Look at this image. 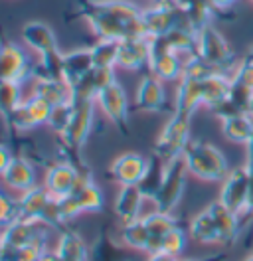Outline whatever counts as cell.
I'll return each mask as SVG.
<instances>
[{
	"label": "cell",
	"instance_id": "cell-1",
	"mask_svg": "<svg viewBox=\"0 0 253 261\" xmlns=\"http://www.w3.org/2000/svg\"><path fill=\"white\" fill-rule=\"evenodd\" d=\"M69 18H83L97 40L146 38L142 28V10L129 0H78Z\"/></svg>",
	"mask_w": 253,
	"mask_h": 261
},
{
	"label": "cell",
	"instance_id": "cell-2",
	"mask_svg": "<svg viewBox=\"0 0 253 261\" xmlns=\"http://www.w3.org/2000/svg\"><path fill=\"white\" fill-rule=\"evenodd\" d=\"M22 40L26 42L28 48L40 56V69L34 71V77L47 75V77L62 80L63 51L58 46V38L54 30L40 20H30L22 26Z\"/></svg>",
	"mask_w": 253,
	"mask_h": 261
},
{
	"label": "cell",
	"instance_id": "cell-3",
	"mask_svg": "<svg viewBox=\"0 0 253 261\" xmlns=\"http://www.w3.org/2000/svg\"><path fill=\"white\" fill-rule=\"evenodd\" d=\"M182 159L188 168V174L206 182H220L230 172L223 152L206 141H190Z\"/></svg>",
	"mask_w": 253,
	"mask_h": 261
},
{
	"label": "cell",
	"instance_id": "cell-4",
	"mask_svg": "<svg viewBox=\"0 0 253 261\" xmlns=\"http://www.w3.org/2000/svg\"><path fill=\"white\" fill-rule=\"evenodd\" d=\"M190 121L192 117L188 115L172 113L158 135L153 154H157L166 164L180 159L190 143Z\"/></svg>",
	"mask_w": 253,
	"mask_h": 261
},
{
	"label": "cell",
	"instance_id": "cell-5",
	"mask_svg": "<svg viewBox=\"0 0 253 261\" xmlns=\"http://www.w3.org/2000/svg\"><path fill=\"white\" fill-rule=\"evenodd\" d=\"M18 218L28 222H38L49 228L63 226L60 220L58 200H54L47 194L46 188H40V186H34L28 192H22V196L18 198Z\"/></svg>",
	"mask_w": 253,
	"mask_h": 261
},
{
	"label": "cell",
	"instance_id": "cell-6",
	"mask_svg": "<svg viewBox=\"0 0 253 261\" xmlns=\"http://www.w3.org/2000/svg\"><path fill=\"white\" fill-rule=\"evenodd\" d=\"M249 200H251V178H249V168L236 166L227 172V176L221 180L220 190V202L236 216L251 212L249 208Z\"/></svg>",
	"mask_w": 253,
	"mask_h": 261
},
{
	"label": "cell",
	"instance_id": "cell-7",
	"mask_svg": "<svg viewBox=\"0 0 253 261\" xmlns=\"http://www.w3.org/2000/svg\"><path fill=\"white\" fill-rule=\"evenodd\" d=\"M103 208H105V196L101 192V188L91 180V176L83 180L73 194H69L63 200H58L62 224L73 220L79 214L103 212Z\"/></svg>",
	"mask_w": 253,
	"mask_h": 261
},
{
	"label": "cell",
	"instance_id": "cell-8",
	"mask_svg": "<svg viewBox=\"0 0 253 261\" xmlns=\"http://www.w3.org/2000/svg\"><path fill=\"white\" fill-rule=\"evenodd\" d=\"M196 54L204 60L206 64L216 67L218 71L232 67L234 60H236L234 49L230 48L227 40L221 36V32L214 24H208V26L198 30V48H196Z\"/></svg>",
	"mask_w": 253,
	"mask_h": 261
},
{
	"label": "cell",
	"instance_id": "cell-9",
	"mask_svg": "<svg viewBox=\"0 0 253 261\" xmlns=\"http://www.w3.org/2000/svg\"><path fill=\"white\" fill-rule=\"evenodd\" d=\"M93 111L95 101L73 99V115H71V121H69L65 133L62 135V143L63 147L67 148V152L79 154L81 147L89 139V133L93 127Z\"/></svg>",
	"mask_w": 253,
	"mask_h": 261
},
{
	"label": "cell",
	"instance_id": "cell-10",
	"mask_svg": "<svg viewBox=\"0 0 253 261\" xmlns=\"http://www.w3.org/2000/svg\"><path fill=\"white\" fill-rule=\"evenodd\" d=\"M180 24H186V20L182 16V10L178 8L176 0L155 2V6L142 10V28L148 40L166 36Z\"/></svg>",
	"mask_w": 253,
	"mask_h": 261
},
{
	"label": "cell",
	"instance_id": "cell-11",
	"mask_svg": "<svg viewBox=\"0 0 253 261\" xmlns=\"http://www.w3.org/2000/svg\"><path fill=\"white\" fill-rule=\"evenodd\" d=\"M186 176H188V168H186L182 156L168 163L162 186L153 200L158 212L172 214L174 208L180 204V200L184 196V188H186Z\"/></svg>",
	"mask_w": 253,
	"mask_h": 261
},
{
	"label": "cell",
	"instance_id": "cell-12",
	"mask_svg": "<svg viewBox=\"0 0 253 261\" xmlns=\"http://www.w3.org/2000/svg\"><path fill=\"white\" fill-rule=\"evenodd\" d=\"M85 178H89V174L83 172L78 164L63 161V163L52 164L46 170L44 188L54 200H63L69 194H73Z\"/></svg>",
	"mask_w": 253,
	"mask_h": 261
},
{
	"label": "cell",
	"instance_id": "cell-13",
	"mask_svg": "<svg viewBox=\"0 0 253 261\" xmlns=\"http://www.w3.org/2000/svg\"><path fill=\"white\" fill-rule=\"evenodd\" d=\"M148 69L160 82H180L184 60L180 54L168 48L164 38H150V58H148Z\"/></svg>",
	"mask_w": 253,
	"mask_h": 261
},
{
	"label": "cell",
	"instance_id": "cell-14",
	"mask_svg": "<svg viewBox=\"0 0 253 261\" xmlns=\"http://www.w3.org/2000/svg\"><path fill=\"white\" fill-rule=\"evenodd\" d=\"M95 105L109 119L111 125L119 129L121 135H129V101L121 83L115 80L105 85L95 97Z\"/></svg>",
	"mask_w": 253,
	"mask_h": 261
},
{
	"label": "cell",
	"instance_id": "cell-15",
	"mask_svg": "<svg viewBox=\"0 0 253 261\" xmlns=\"http://www.w3.org/2000/svg\"><path fill=\"white\" fill-rule=\"evenodd\" d=\"M32 75L34 71L26 51L8 38L0 36V85L8 82L22 83Z\"/></svg>",
	"mask_w": 253,
	"mask_h": 261
},
{
	"label": "cell",
	"instance_id": "cell-16",
	"mask_svg": "<svg viewBox=\"0 0 253 261\" xmlns=\"http://www.w3.org/2000/svg\"><path fill=\"white\" fill-rule=\"evenodd\" d=\"M135 109L144 113H164L170 109L164 85L153 73H146L139 83L135 93Z\"/></svg>",
	"mask_w": 253,
	"mask_h": 261
},
{
	"label": "cell",
	"instance_id": "cell-17",
	"mask_svg": "<svg viewBox=\"0 0 253 261\" xmlns=\"http://www.w3.org/2000/svg\"><path fill=\"white\" fill-rule=\"evenodd\" d=\"M47 115H49V105L36 95H32L16 107V111L8 121V127L12 130L26 133V130H32L47 123Z\"/></svg>",
	"mask_w": 253,
	"mask_h": 261
},
{
	"label": "cell",
	"instance_id": "cell-18",
	"mask_svg": "<svg viewBox=\"0 0 253 261\" xmlns=\"http://www.w3.org/2000/svg\"><path fill=\"white\" fill-rule=\"evenodd\" d=\"M146 166H148V159H144L142 154L123 152L111 163L109 174L119 186H139Z\"/></svg>",
	"mask_w": 253,
	"mask_h": 261
},
{
	"label": "cell",
	"instance_id": "cell-19",
	"mask_svg": "<svg viewBox=\"0 0 253 261\" xmlns=\"http://www.w3.org/2000/svg\"><path fill=\"white\" fill-rule=\"evenodd\" d=\"M2 233V244L6 249H16L30 245L38 240H47V226L38 222H28L22 218H16L12 224L0 231Z\"/></svg>",
	"mask_w": 253,
	"mask_h": 261
},
{
	"label": "cell",
	"instance_id": "cell-20",
	"mask_svg": "<svg viewBox=\"0 0 253 261\" xmlns=\"http://www.w3.org/2000/svg\"><path fill=\"white\" fill-rule=\"evenodd\" d=\"M93 56H91V48H79L65 51L62 58V80L69 89L79 83L91 69H93Z\"/></svg>",
	"mask_w": 253,
	"mask_h": 261
},
{
	"label": "cell",
	"instance_id": "cell-21",
	"mask_svg": "<svg viewBox=\"0 0 253 261\" xmlns=\"http://www.w3.org/2000/svg\"><path fill=\"white\" fill-rule=\"evenodd\" d=\"M150 58V40L148 38H129L119 42V62L117 67H123L129 71L142 69L148 65Z\"/></svg>",
	"mask_w": 253,
	"mask_h": 261
},
{
	"label": "cell",
	"instance_id": "cell-22",
	"mask_svg": "<svg viewBox=\"0 0 253 261\" xmlns=\"http://www.w3.org/2000/svg\"><path fill=\"white\" fill-rule=\"evenodd\" d=\"M89 261H133V257L129 253V247L113 240L109 228L103 226L97 240L91 245Z\"/></svg>",
	"mask_w": 253,
	"mask_h": 261
},
{
	"label": "cell",
	"instance_id": "cell-23",
	"mask_svg": "<svg viewBox=\"0 0 253 261\" xmlns=\"http://www.w3.org/2000/svg\"><path fill=\"white\" fill-rule=\"evenodd\" d=\"M202 82H204V80H202ZM202 82H200V80H190V77H180L178 87H176L172 113H182V115L192 117L194 111H196L200 105H204Z\"/></svg>",
	"mask_w": 253,
	"mask_h": 261
},
{
	"label": "cell",
	"instance_id": "cell-24",
	"mask_svg": "<svg viewBox=\"0 0 253 261\" xmlns=\"http://www.w3.org/2000/svg\"><path fill=\"white\" fill-rule=\"evenodd\" d=\"M2 182L14 192H28L36 186V170L24 156H14L2 172Z\"/></svg>",
	"mask_w": 253,
	"mask_h": 261
},
{
	"label": "cell",
	"instance_id": "cell-25",
	"mask_svg": "<svg viewBox=\"0 0 253 261\" xmlns=\"http://www.w3.org/2000/svg\"><path fill=\"white\" fill-rule=\"evenodd\" d=\"M34 95L47 103L49 107L60 105L65 101H71V89L69 85L60 77H47V75H36L34 83Z\"/></svg>",
	"mask_w": 253,
	"mask_h": 261
},
{
	"label": "cell",
	"instance_id": "cell-26",
	"mask_svg": "<svg viewBox=\"0 0 253 261\" xmlns=\"http://www.w3.org/2000/svg\"><path fill=\"white\" fill-rule=\"evenodd\" d=\"M144 196L141 194L139 186H121L117 200H115V214L123 224H131L141 220V208Z\"/></svg>",
	"mask_w": 253,
	"mask_h": 261
},
{
	"label": "cell",
	"instance_id": "cell-27",
	"mask_svg": "<svg viewBox=\"0 0 253 261\" xmlns=\"http://www.w3.org/2000/svg\"><path fill=\"white\" fill-rule=\"evenodd\" d=\"M111 82H115V69L93 67L81 82L71 87V99H91V101H95L99 91L105 85H109Z\"/></svg>",
	"mask_w": 253,
	"mask_h": 261
},
{
	"label": "cell",
	"instance_id": "cell-28",
	"mask_svg": "<svg viewBox=\"0 0 253 261\" xmlns=\"http://www.w3.org/2000/svg\"><path fill=\"white\" fill-rule=\"evenodd\" d=\"M190 238H192L194 242L204 244V245L225 244L220 228H218L216 220L212 218V214L208 212V208L192 218V222H190Z\"/></svg>",
	"mask_w": 253,
	"mask_h": 261
},
{
	"label": "cell",
	"instance_id": "cell-29",
	"mask_svg": "<svg viewBox=\"0 0 253 261\" xmlns=\"http://www.w3.org/2000/svg\"><path fill=\"white\" fill-rule=\"evenodd\" d=\"M56 255L65 261H89L91 247L83 242V238L75 233L73 229H63L56 245Z\"/></svg>",
	"mask_w": 253,
	"mask_h": 261
},
{
	"label": "cell",
	"instance_id": "cell-30",
	"mask_svg": "<svg viewBox=\"0 0 253 261\" xmlns=\"http://www.w3.org/2000/svg\"><path fill=\"white\" fill-rule=\"evenodd\" d=\"M176 4L182 10L186 24L190 28H194L196 32L208 24H212V16L216 10L210 0H176Z\"/></svg>",
	"mask_w": 253,
	"mask_h": 261
},
{
	"label": "cell",
	"instance_id": "cell-31",
	"mask_svg": "<svg viewBox=\"0 0 253 261\" xmlns=\"http://www.w3.org/2000/svg\"><path fill=\"white\" fill-rule=\"evenodd\" d=\"M166 166L168 164L164 163L162 159H158L157 154L148 156V166L144 170L142 180L139 182V190L144 196V200H155V196L158 194V190L162 186V180H164V174H166Z\"/></svg>",
	"mask_w": 253,
	"mask_h": 261
},
{
	"label": "cell",
	"instance_id": "cell-32",
	"mask_svg": "<svg viewBox=\"0 0 253 261\" xmlns=\"http://www.w3.org/2000/svg\"><path fill=\"white\" fill-rule=\"evenodd\" d=\"M230 87H232V80L225 77L221 71L206 77L202 82V95H204V105L210 109H216L221 105L225 99L230 97Z\"/></svg>",
	"mask_w": 253,
	"mask_h": 261
},
{
	"label": "cell",
	"instance_id": "cell-33",
	"mask_svg": "<svg viewBox=\"0 0 253 261\" xmlns=\"http://www.w3.org/2000/svg\"><path fill=\"white\" fill-rule=\"evenodd\" d=\"M208 212L212 214V218L216 220L221 236H223V242L225 244H234L237 240V236H239V216H236L232 210H227L220 200L212 202L208 206Z\"/></svg>",
	"mask_w": 253,
	"mask_h": 261
},
{
	"label": "cell",
	"instance_id": "cell-34",
	"mask_svg": "<svg viewBox=\"0 0 253 261\" xmlns=\"http://www.w3.org/2000/svg\"><path fill=\"white\" fill-rule=\"evenodd\" d=\"M221 133L230 143L247 145V141L253 135V119L247 113L227 117L221 121Z\"/></svg>",
	"mask_w": 253,
	"mask_h": 261
},
{
	"label": "cell",
	"instance_id": "cell-35",
	"mask_svg": "<svg viewBox=\"0 0 253 261\" xmlns=\"http://www.w3.org/2000/svg\"><path fill=\"white\" fill-rule=\"evenodd\" d=\"M121 244L127 245L129 249H135V251L153 253V238H150L148 229L144 226L142 218L137 220V222H131V224H123V229H121Z\"/></svg>",
	"mask_w": 253,
	"mask_h": 261
},
{
	"label": "cell",
	"instance_id": "cell-36",
	"mask_svg": "<svg viewBox=\"0 0 253 261\" xmlns=\"http://www.w3.org/2000/svg\"><path fill=\"white\" fill-rule=\"evenodd\" d=\"M142 222H144V226L148 229L150 238H153V253L160 249V240H162L170 229L178 228V220L174 218L172 214L158 212V210L142 216Z\"/></svg>",
	"mask_w": 253,
	"mask_h": 261
},
{
	"label": "cell",
	"instance_id": "cell-37",
	"mask_svg": "<svg viewBox=\"0 0 253 261\" xmlns=\"http://www.w3.org/2000/svg\"><path fill=\"white\" fill-rule=\"evenodd\" d=\"M93 65L99 69H115L119 62V42L115 40H97L91 46Z\"/></svg>",
	"mask_w": 253,
	"mask_h": 261
},
{
	"label": "cell",
	"instance_id": "cell-38",
	"mask_svg": "<svg viewBox=\"0 0 253 261\" xmlns=\"http://www.w3.org/2000/svg\"><path fill=\"white\" fill-rule=\"evenodd\" d=\"M22 101H24L22 99V83L8 82L0 85V117L6 125Z\"/></svg>",
	"mask_w": 253,
	"mask_h": 261
},
{
	"label": "cell",
	"instance_id": "cell-39",
	"mask_svg": "<svg viewBox=\"0 0 253 261\" xmlns=\"http://www.w3.org/2000/svg\"><path fill=\"white\" fill-rule=\"evenodd\" d=\"M71 115H73V99L49 107V115H47L46 125L56 135L62 137L63 133H65V129H67V125H69V121H71Z\"/></svg>",
	"mask_w": 253,
	"mask_h": 261
},
{
	"label": "cell",
	"instance_id": "cell-40",
	"mask_svg": "<svg viewBox=\"0 0 253 261\" xmlns=\"http://www.w3.org/2000/svg\"><path fill=\"white\" fill-rule=\"evenodd\" d=\"M214 73H218V69L216 67H212L210 64H206L204 60L198 56V54H194V56H190L184 60V69H182V77H190V80H206V77H210V75H214Z\"/></svg>",
	"mask_w": 253,
	"mask_h": 261
},
{
	"label": "cell",
	"instance_id": "cell-41",
	"mask_svg": "<svg viewBox=\"0 0 253 261\" xmlns=\"http://www.w3.org/2000/svg\"><path fill=\"white\" fill-rule=\"evenodd\" d=\"M184 249H186V231L178 226V228L170 229V231L160 240V249H158V251H164V253H168V255L180 257Z\"/></svg>",
	"mask_w": 253,
	"mask_h": 261
},
{
	"label": "cell",
	"instance_id": "cell-42",
	"mask_svg": "<svg viewBox=\"0 0 253 261\" xmlns=\"http://www.w3.org/2000/svg\"><path fill=\"white\" fill-rule=\"evenodd\" d=\"M18 218V200L0 192V228L4 229Z\"/></svg>",
	"mask_w": 253,
	"mask_h": 261
},
{
	"label": "cell",
	"instance_id": "cell-43",
	"mask_svg": "<svg viewBox=\"0 0 253 261\" xmlns=\"http://www.w3.org/2000/svg\"><path fill=\"white\" fill-rule=\"evenodd\" d=\"M230 80H232L234 85L243 87V89H247V91L253 93V64L243 60V62L236 67V71H234V75H232Z\"/></svg>",
	"mask_w": 253,
	"mask_h": 261
},
{
	"label": "cell",
	"instance_id": "cell-44",
	"mask_svg": "<svg viewBox=\"0 0 253 261\" xmlns=\"http://www.w3.org/2000/svg\"><path fill=\"white\" fill-rule=\"evenodd\" d=\"M12 159H14V154L10 152V148L6 147V145H0V176L8 168V164L12 163Z\"/></svg>",
	"mask_w": 253,
	"mask_h": 261
},
{
	"label": "cell",
	"instance_id": "cell-45",
	"mask_svg": "<svg viewBox=\"0 0 253 261\" xmlns=\"http://www.w3.org/2000/svg\"><path fill=\"white\" fill-rule=\"evenodd\" d=\"M210 2H212L214 10L218 12V10H230V8L236 4L237 0H210Z\"/></svg>",
	"mask_w": 253,
	"mask_h": 261
},
{
	"label": "cell",
	"instance_id": "cell-46",
	"mask_svg": "<svg viewBox=\"0 0 253 261\" xmlns=\"http://www.w3.org/2000/svg\"><path fill=\"white\" fill-rule=\"evenodd\" d=\"M146 261H178V257L168 255L164 251H155V253H148V259Z\"/></svg>",
	"mask_w": 253,
	"mask_h": 261
},
{
	"label": "cell",
	"instance_id": "cell-47",
	"mask_svg": "<svg viewBox=\"0 0 253 261\" xmlns=\"http://www.w3.org/2000/svg\"><path fill=\"white\" fill-rule=\"evenodd\" d=\"M245 166L253 168V135L251 139L247 141V145H245Z\"/></svg>",
	"mask_w": 253,
	"mask_h": 261
},
{
	"label": "cell",
	"instance_id": "cell-48",
	"mask_svg": "<svg viewBox=\"0 0 253 261\" xmlns=\"http://www.w3.org/2000/svg\"><path fill=\"white\" fill-rule=\"evenodd\" d=\"M42 261H65V259H62V257H58L56 255V251H47L46 255H44V259Z\"/></svg>",
	"mask_w": 253,
	"mask_h": 261
},
{
	"label": "cell",
	"instance_id": "cell-49",
	"mask_svg": "<svg viewBox=\"0 0 253 261\" xmlns=\"http://www.w3.org/2000/svg\"><path fill=\"white\" fill-rule=\"evenodd\" d=\"M249 178H251V200H249V208H251V214H253V168H249Z\"/></svg>",
	"mask_w": 253,
	"mask_h": 261
},
{
	"label": "cell",
	"instance_id": "cell-50",
	"mask_svg": "<svg viewBox=\"0 0 253 261\" xmlns=\"http://www.w3.org/2000/svg\"><path fill=\"white\" fill-rule=\"evenodd\" d=\"M178 261H223V257L218 255V257H208V259H178Z\"/></svg>",
	"mask_w": 253,
	"mask_h": 261
},
{
	"label": "cell",
	"instance_id": "cell-51",
	"mask_svg": "<svg viewBox=\"0 0 253 261\" xmlns=\"http://www.w3.org/2000/svg\"><path fill=\"white\" fill-rule=\"evenodd\" d=\"M245 62H249V64H253V46L249 48V51L245 54Z\"/></svg>",
	"mask_w": 253,
	"mask_h": 261
},
{
	"label": "cell",
	"instance_id": "cell-52",
	"mask_svg": "<svg viewBox=\"0 0 253 261\" xmlns=\"http://www.w3.org/2000/svg\"><path fill=\"white\" fill-rule=\"evenodd\" d=\"M245 113L253 119V95H251V99H249V105H247V111H245Z\"/></svg>",
	"mask_w": 253,
	"mask_h": 261
},
{
	"label": "cell",
	"instance_id": "cell-53",
	"mask_svg": "<svg viewBox=\"0 0 253 261\" xmlns=\"http://www.w3.org/2000/svg\"><path fill=\"white\" fill-rule=\"evenodd\" d=\"M2 249H4V244H2V233H0V257H2Z\"/></svg>",
	"mask_w": 253,
	"mask_h": 261
},
{
	"label": "cell",
	"instance_id": "cell-54",
	"mask_svg": "<svg viewBox=\"0 0 253 261\" xmlns=\"http://www.w3.org/2000/svg\"><path fill=\"white\" fill-rule=\"evenodd\" d=\"M155 2H162V0H155Z\"/></svg>",
	"mask_w": 253,
	"mask_h": 261
}]
</instances>
